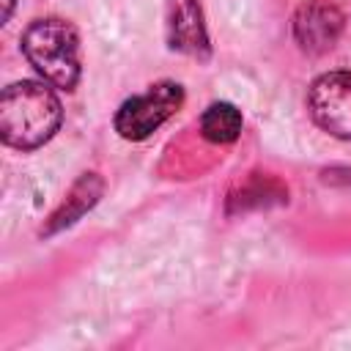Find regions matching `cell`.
Wrapping results in <instances>:
<instances>
[{
  "instance_id": "4",
  "label": "cell",
  "mask_w": 351,
  "mask_h": 351,
  "mask_svg": "<svg viewBox=\"0 0 351 351\" xmlns=\"http://www.w3.org/2000/svg\"><path fill=\"white\" fill-rule=\"evenodd\" d=\"M307 110L324 132L351 140V71L321 74L307 90Z\"/></svg>"
},
{
  "instance_id": "3",
  "label": "cell",
  "mask_w": 351,
  "mask_h": 351,
  "mask_svg": "<svg viewBox=\"0 0 351 351\" xmlns=\"http://www.w3.org/2000/svg\"><path fill=\"white\" fill-rule=\"evenodd\" d=\"M184 101V90L176 82H159L140 96L126 99L115 112V132L123 140H145L156 132Z\"/></svg>"
},
{
  "instance_id": "2",
  "label": "cell",
  "mask_w": 351,
  "mask_h": 351,
  "mask_svg": "<svg viewBox=\"0 0 351 351\" xmlns=\"http://www.w3.org/2000/svg\"><path fill=\"white\" fill-rule=\"evenodd\" d=\"M22 52L27 63L44 77V82L71 90L80 80V41L63 19H36L22 36Z\"/></svg>"
},
{
  "instance_id": "1",
  "label": "cell",
  "mask_w": 351,
  "mask_h": 351,
  "mask_svg": "<svg viewBox=\"0 0 351 351\" xmlns=\"http://www.w3.org/2000/svg\"><path fill=\"white\" fill-rule=\"evenodd\" d=\"M63 107L47 82L22 80L0 96V137L5 145L30 151L44 145L60 126Z\"/></svg>"
},
{
  "instance_id": "6",
  "label": "cell",
  "mask_w": 351,
  "mask_h": 351,
  "mask_svg": "<svg viewBox=\"0 0 351 351\" xmlns=\"http://www.w3.org/2000/svg\"><path fill=\"white\" fill-rule=\"evenodd\" d=\"M200 132L211 143H233L241 134V112L228 101H217L200 115Z\"/></svg>"
},
{
  "instance_id": "7",
  "label": "cell",
  "mask_w": 351,
  "mask_h": 351,
  "mask_svg": "<svg viewBox=\"0 0 351 351\" xmlns=\"http://www.w3.org/2000/svg\"><path fill=\"white\" fill-rule=\"evenodd\" d=\"M8 14H11V0H5V19H8Z\"/></svg>"
},
{
  "instance_id": "5",
  "label": "cell",
  "mask_w": 351,
  "mask_h": 351,
  "mask_svg": "<svg viewBox=\"0 0 351 351\" xmlns=\"http://www.w3.org/2000/svg\"><path fill=\"white\" fill-rule=\"evenodd\" d=\"M343 30V14L324 0L304 3L293 16V36L307 52H324L335 47Z\"/></svg>"
}]
</instances>
